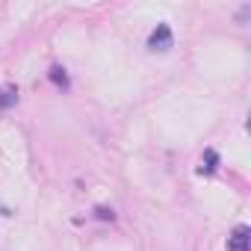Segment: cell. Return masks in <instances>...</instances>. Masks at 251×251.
Instances as JSON below:
<instances>
[{
    "mask_svg": "<svg viewBox=\"0 0 251 251\" xmlns=\"http://www.w3.org/2000/svg\"><path fill=\"white\" fill-rule=\"evenodd\" d=\"M172 45H175L172 27H169V24H157V30H154L151 36H148V48H151V50H160V53H163V50H169Z\"/></svg>",
    "mask_w": 251,
    "mask_h": 251,
    "instance_id": "1",
    "label": "cell"
},
{
    "mask_svg": "<svg viewBox=\"0 0 251 251\" xmlns=\"http://www.w3.org/2000/svg\"><path fill=\"white\" fill-rule=\"evenodd\" d=\"M248 227L245 225H239V227H233V233L227 236V251H248Z\"/></svg>",
    "mask_w": 251,
    "mask_h": 251,
    "instance_id": "2",
    "label": "cell"
},
{
    "mask_svg": "<svg viewBox=\"0 0 251 251\" xmlns=\"http://www.w3.org/2000/svg\"><path fill=\"white\" fill-rule=\"evenodd\" d=\"M18 103V89L15 86H0V109H12Z\"/></svg>",
    "mask_w": 251,
    "mask_h": 251,
    "instance_id": "3",
    "label": "cell"
},
{
    "mask_svg": "<svg viewBox=\"0 0 251 251\" xmlns=\"http://www.w3.org/2000/svg\"><path fill=\"white\" fill-rule=\"evenodd\" d=\"M216 166H219V154L210 148V151H204V160H201V172H216Z\"/></svg>",
    "mask_w": 251,
    "mask_h": 251,
    "instance_id": "4",
    "label": "cell"
},
{
    "mask_svg": "<svg viewBox=\"0 0 251 251\" xmlns=\"http://www.w3.org/2000/svg\"><path fill=\"white\" fill-rule=\"evenodd\" d=\"M50 80H53L56 86H62V89H65V86H68V74H65V68L53 65V68H50Z\"/></svg>",
    "mask_w": 251,
    "mask_h": 251,
    "instance_id": "5",
    "label": "cell"
},
{
    "mask_svg": "<svg viewBox=\"0 0 251 251\" xmlns=\"http://www.w3.org/2000/svg\"><path fill=\"white\" fill-rule=\"evenodd\" d=\"M95 216H98V219H103V222H106V219H109V222L115 219V213H112V210H106V207H98V210H95Z\"/></svg>",
    "mask_w": 251,
    "mask_h": 251,
    "instance_id": "6",
    "label": "cell"
}]
</instances>
